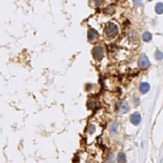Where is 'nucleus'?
<instances>
[{"label": "nucleus", "mask_w": 163, "mask_h": 163, "mask_svg": "<svg viewBox=\"0 0 163 163\" xmlns=\"http://www.w3.org/2000/svg\"><path fill=\"white\" fill-rule=\"evenodd\" d=\"M105 33L107 35L108 38H114L117 33H118V28H117V26L112 22H110V23H107L106 25V27H105Z\"/></svg>", "instance_id": "nucleus-1"}, {"label": "nucleus", "mask_w": 163, "mask_h": 163, "mask_svg": "<svg viewBox=\"0 0 163 163\" xmlns=\"http://www.w3.org/2000/svg\"><path fill=\"white\" fill-rule=\"evenodd\" d=\"M93 55L95 59H102L103 58V48L101 47H94V48L93 49Z\"/></svg>", "instance_id": "nucleus-2"}, {"label": "nucleus", "mask_w": 163, "mask_h": 163, "mask_svg": "<svg viewBox=\"0 0 163 163\" xmlns=\"http://www.w3.org/2000/svg\"><path fill=\"white\" fill-rule=\"evenodd\" d=\"M149 65H150V64H149V59L146 55H143V56L139 59V60H138V65H139V67L142 68V69L147 68Z\"/></svg>", "instance_id": "nucleus-3"}, {"label": "nucleus", "mask_w": 163, "mask_h": 163, "mask_svg": "<svg viewBox=\"0 0 163 163\" xmlns=\"http://www.w3.org/2000/svg\"><path fill=\"white\" fill-rule=\"evenodd\" d=\"M131 121L134 125H138L141 121V116L139 113H134L131 117Z\"/></svg>", "instance_id": "nucleus-4"}, {"label": "nucleus", "mask_w": 163, "mask_h": 163, "mask_svg": "<svg viewBox=\"0 0 163 163\" xmlns=\"http://www.w3.org/2000/svg\"><path fill=\"white\" fill-rule=\"evenodd\" d=\"M149 89H150V87H149V83H143L139 86V91L142 93H146L147 92H149Z\"/></svg>", "instance_id": "nucleus-5"}, {"label": "nucleus", "mask_w": 163, "mask_h": 163, "mask_svg": "<svg viewBox=\"0 0 163 163\" xmlns=\"http://www.w3.org/2000/svg\"><path fill=\"white\" fill-rule=\"evenodd\" d=\"M98 37V32L94 29H90L88 31V38L89 40H93Z\"/></svg>", "instance_id": "nucleus-6"}, {"label": "nucleus", "mask_w": 163, "mask_h": 163, "mask_svg": "<svg viewBox=\"0 0 163 163\" xmlns=\"http://www.w3.org/2000/svg\"><path fill=\"white\" fill-rule=\"evenodd\" d=\"M119 110H120V112H121V113H126V112L128 110V105L127 104V102L122 101V102L121 103L120 107H119Z\"/></svg>", "instance_id": "nucleus-7"}, {"label": "nucleus", "mask_w": 163, "mask_h": 163, "mask_svg": "<svg viewBox=\"0 0 163 163\" xmlns=\"http://www.w3.org/2000/svg\"><path fill=\"white\" fill-rule=\"evenodd\" d=\"M117 162L118 163H126L127 158H126V155L124 153H122V152L119 153L118 156H117Z\"/></svg>", "instance_id": "nucleus-8"}, {"label": "nucleus", "mask_w": 163, "mask_h": 163, "mask_svg": "<svg viewBox=\"0 0 163 163\" xmlns=\"http://www.w3.org/2000/svg\"><path fill=\"white\" fill-rule=\"evenodd\" d=\"M143 39H144L145 42H149L152 39V36L149 32L146 31L143 34Z\"/></svg>", "instance_id": "nucleus-9"}, {"label": "nucleus", "mask_w": 163, "mask_h": 163, "mask_svg": "<svg viewBox=\"0 0 163 163\" xmlns=\"http://www.w3.org/2000/svg\"><path fill=\"white\" fill-rule=\"evenodd\" d=\"M155 11H156V13L159 14V15H161V14L162 13L163 5L162 3H157V4L155 5Z\"/></svg>", "instance_id": "nucleus-10"}, {"label": "nucleus", "mask_w": 163, "mask_h": 163, "mask_svg": "<svg viewBox=\"0 0 163 163\" xmlns=\"http://www.w3.org/2000/svg\"><path fill=\"white\" fill-rule=\"evenodd\" d=\"M117 131V124L115 122V123H113V124H112V126H111L110 132H111L112 134H114V133H116Z\"/></svg>", "instance_id": "nucleus-11"}, {"label": "nucleus", "mask_w": 163, "mask_h": 163, "mask_svg": "<svg viewBox=\"0 0 163 163\" xmlns=\"http://www.w3.org/2000/svg\"><path fill=\"white\" fill-rule=\"evenodd\" d=\"M163 57V55L162 53L161 52V51H156V53H155V58L157 59H162Z\"/></svg>", "instance_id": "nucleus-12"}, {"label": "nucleus", "mask_w": 163, "mask_h": 163, "mask_svg": "<svg viewBox=\"0 0 163 163\" xmlns=\"http://www.w3.org/2000/svg\"><path fill=\"white\" fill-rule=\"evenodd\" d=\"M95 131V127L93 126V125H90L89 127V132L90 134H93V132Z\"/></svg>", "instance_id": "nucleus-13"}, {"label": "nucleus", "mask_w": 163, "mask_h": 163, "mask_svg": "<svg viewBox=\"0 0 163 163\" xmlns=\"http://www.w3.org/2000/svg\"><path fill=\"white\" fill-rule=\"evenodd\" d=\"M141 3H142V2H141V0H135V1H134V4H135V6H136V7H138V5H140V4H141Z\"/></svg>", "instance_id": "nucleus-14"}, {"label": "nucleus", "mask_w": 163, "mask_h": 163, "mask_svg": "<svg viewBox=\"0 0 163 163\" xmlns=\"http://www.w3.org/2000/svg\"><path fill=\"white\" fill-rule=\"evenodd\" d=\"M93 105H94V104L93 103V101H89V103H88V107H89V109H93Z\"/></svg>", "instance_id": "nucleus-15"}, {"label": "nucleus", "mask_w": 163, "mask_h": 163, "mask_svg": "<svg viewBox=\"0 0 163 163\" xmlns=\"http://www.w3.org/2000/svg\"><path fill=\"white\" fill-rule=\"evenodd\" d=\"M93 1H94L95 5H100L102 3V0H93Z\"/></svg>", "instance_id": "nucleus-16"}]
</instances>
